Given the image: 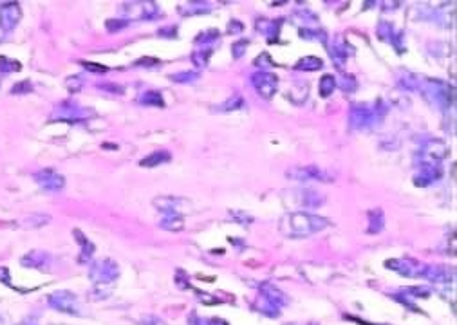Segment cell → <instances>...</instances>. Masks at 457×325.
<instances>
[{"instance_id": "3957f363", "label": "cell", "mask_w": 457, "mask_h": 325, "mask_svg": "<svg viewBox=\"0 0 457 325\" xmlns=\"http://www.w3.org/2000/svg\"><path fill=\"white\" fill-rule=\"evenodd\" d=\"M49 217H44V215H38V214H33L31 217H28L24 221V226L26 228H40L44 222H48Z\"/></svg>"}, {"instance_id": "277c9868", "label": "cell", "mask_w": 457, "mask_h": 325, "mask_svg": "<svg viewBox=\"0 0 457 325\" xmlns=\"http://www.w3.org/2000/svg\"><path fill=\"white\" fill-rule=\"evenodd\" d=\"M0 325H6V324H4V320H2V318H0Z\"/></svg>"}, {"instance_id": "6da1fadb", "label": "cell", "mask_w": 457, "mask_h": 325, "mask_svg": "<svg viewBox=\"0 0 457 325\" xmlns=\"http://www.w3.org/2000/svg\"><path fill=\"white\" fill-rule=\"evenodd\" d=\"M20 16H22L20 6L16 2H8V4H4L2 9H0V28L4 29V31H11L20 22Z\"/></svg>"}, {"instance_id": "7a4b0ae2", "label": "cell", "mask_w": 457, "mask_h": 325, "mask_svg": "<svg viewBox=\"0 0 457 325\" xmlns=\"http://www.w3.org/2000/svg\"><path fill=\"white\" fill-rule=\"evenodd\" d=\"M36 181L42 184L48 190H58V188L64 187V179L60 177L58 174H55L53 170H42L35 175Z\"/></svg>"}, {"instance_id": "5b68a950", "label": "cell", "mask_w": 457, "mask_h": 325, "mask_svg": "<svg viewBox=\"0 0 457 325\" xmlns=\"http://www.w3.org/2000/svg\"><path fill=\"white\" fill-rule=\"evenodd\" d=\"M20 325H26V324H20Z\"/></svg>"}]
</instances>
